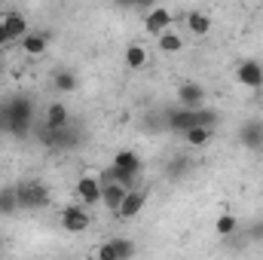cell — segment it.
<instances>
[{
	"label": "cell",
	"mask_w": 263,
	"mask_h": 260,
	"mask_svg": "<svg viewBox=\"0 0 263 260\" xmlns=\"http://www.w3.org/2000/svg\"><path fill=\"white\" fill-rule=\"evenodd\" d=\"M0 123H3V129H9L12 135H28L31 129V104L28 101H22V98H15V101H9V107H6V114L0 117Z\"/></svg>",
	"instance_id": "1"
},
{
	"label": "cell",
	"mask_w": 263,
	"mask_h": 260,
	"mask_svg": "<svg viewBox=\"0 0 263 260\" xmlns=\"http://www.w3.org/2000/svg\"><path fill=\"white\" fill-rule=\"evenodd\" d=\"M15 193H18V208H43V205H49V190L40 181L18 184Z\"/></svg>",
	"instance_id": "2"
},
{
	"label": "cell",
	"mask_w": 263,
	"mask_h": 260,
	"mask_svg": "<svg viewBox=\"0 0 263 260\" xmlns=\"http://www.w3.org/2000/svg\"><path fill=\"white\" fill-rule=\"evenodd\" d=\"M89 211L83 208V205H67L65 211H62V227H65L67 233H86L89 230Z\"/></svg>",
	"instance_id": "3"
},
{
	"label": "cell",
	"mask_w": 263,
	"mask_h": 260,
	"mask_svg": "<svg viewBox=\"0 0 263 260\" xmlns=\"http://www.w3.org/2000/svg\"><path fill=\"white\" fill-rule=\"evenodd\" d=\"M236 80H239L242 86H248V89H260L263 86V65L254 62V59L242 62V65L236 67Z\"/></svg>",
	"instance_id": "4"
},
{
	"label": "cell",
	"mask_w": 263,
	"mask_h": 260,
	"mask_svg": "<svg viewBox=\"0 0 263 260\" xmlns=\"http://www.w3.org/2000/svg\"><path fill=\"white\" fill-rule=\"evenodd\" d=\"M67 123H70V114H67V107L62 104V101H52V104L46 107L43 129H49V132H65Z\"/></svg>",
	"instance_id": "5"
},
{
	"label": "cell",
	"mask_w": 263,
	"mask_h": 260,
	"mask_svg": "<svg viewBox=\"0 0 263 260\" xmlns=\"http://www.w3.org/2000/svg\"><path fill=\"white\" fill-rule=\"evenodd\" d=\"M178 98H181V110H199L205 101V89L199 83H181Z\"/></svg>",
	"instance_id": "6"
},
{
	"label": "cell",
	"mask_w": 263,
	"mask_h": 260,
	"mask_svg": "<svg viewBox=\"0 0 263 260\" xmlns=\"http://www.w3.org/2000/svg\"><path fill=\"white\" fill-rule=\"evenodd\" d=\"M147 205V190H129L126 199H123V205H120V211H117V217H123V220H132V217H138L141 214V208Z\"/></svg>",
	"instance_id": "7"
},
{
	"label": "cell",
	"mask_w": 263,
	"mask_h": 260,
	"mask_svg": "<svg viewBox=\"0 0 263 260\" xmlns=\"http://www.w3.org/2000/svg\"><path fill=\"white\" fill-rule=\"evenodd\" d=\"M0 18H3V28H6V34H9V43H12V40H25V37H28V18H25L22 12L9 9V12H3Z\"/></svg>",
	"instance_id": "8"
},
{
	"label": "cell",
	"mask_w": 263,
	"mask_h": 260,
	"mask_svg": "<svg viewBox=\"0 0 263 260\" xmlns=\"http://www.w3.org/2000/svg\"><path fill=\"white\" fill-rule=\"evenodd\" d=\"M144 25H147V31L150 34H165L168 28H172V9H165V6H156V9H150L147 12V18H144Z\"/></svg>",
	"instance_id": "9"
},
{
	"label": "cell",
	"mask_w": 263,
	"mask_h": 260,
	"mask_svg": "<svg viewBox=\"0 0 263 260\" xmlns=\"http://www.w3.org/2000/svg\"><path fill=\"white\" fill-rule=\"evenodd\" d=\"M77 196L83 199V205H98V202H101V184H98V178L83 175V178L77 181Z\"/></svg>",
	"instance_id": "10"
},
{
	"label": "cell",
	"mask_w": 263,
	"mask_h": 260,
	"mask_svg": "<svg viewBox=\"0 0 263 260\" xmlns=\"http://www.w3.org/2000/svg\"><path fill=\"white\" fill-rule=\"evenodd\" d=\"M110 165L120 169V172H126V175H141V156L135 150H120Z\"/></svg>",
	"instance_id": "11"
},
{
	"label": "cell",
	"mask_w": 263,
	"mask_h": 260,
	"mask_svg": "<svg viewBox=\"0 0 263 260\" xmlns=\"http://www.w3.org/2000/svg\"><path fill=\"white\" fill-rule=\"evenodd\" d=\"M126 187H120V184H107V187H101V202L107 205V211H120V205H123V199H126Z\"/></svg>",
	"instance_id": "12"
},
{
	"label": "cell",
	"mask_w": 263,
	"mask_h": 260,
	"mask_svg": "<svg viewBox=\"0 0 263 260\" xmlns=\"http://www.w3.org/2000/svg\"><path fill=\"white\" fill-rule=\"evenodd\" d=\"M156 49H159V52H165V55H178V52L184 49V37H181V34H175V31H165V34H159V37H156Z\"/></svg>",
	"instance_id": "13"
},
{
	"label": "cell",
	"mask_w": 263,
	"mask_h": 260,
	"mask_svg": "<svg viewBox=\"0 0 263 260\" xmlns=\"http://www.w3.org/2000/svg\"><path fill=\"white\" fill-rule=\"evenodd\" d=\"M22 52H25V55H34V59H37V55H43V52H46V37H43V34H31V31H28V37L22 40Z\"/></svg>",
	"instance_id": "14"
},
{
	"label": "cell",
	"mask_w": 263,
	"mask_h": 260,
	"mask_svg": "<svg viewBox=\"0 0 263 260\" xmlns=\"http://www.w3.org/2000/svg\"><path fill=\"white\" fill-rule=\"evenodd\" d=\"M187 28H190L193 34H199V37H202V34H208V31H211V18H208L205 12L193 9V12L187 15Z\"/></svg>",
	"instance_id": "15"
},
{
	"label": "cell",
	"mask_w": 263,
	"mask_h": 260,
	"mask_svg": "<svg viewBox=\"0 0 263 260\" xmlns=\"http://www.w3.org/2000/svg\"><path fill=\"white\" fill-rule=\"evenodd\" d=\"M126 65H129L132 70H138V67L147 65V49H144L141 43H132L129 49H126Z\"/></svg>",
	"instance_id": "16"
},
{
	"label": "cell",
	"mask_w": 263,
	"mask_h": 260,
	"mask_svg": "<svg viewBox=\"0 0 263 260\" xmlns=\"http://www.w3.org/2000/svg\"><path fill=\"white\" fill-rule=\"evenodd\" d=\"M12 211H18V193H15V187H3L0 190V214H12Z\"/></svg>",
	"instance_id": "17"
},
{
	"label": "cell",
	"mask_w": 263,
	"mask_h": 260,
	"mask_svg": "<svg viewBox=\"0 0 263 260\" xmlns=\"http://www.w3.org/2000/svg\"><path fill=\"white\" fill-rule=\"evenodd\" d=\"M184 141H187L190 147H205V144L211 141V129H205V126H196V129L184 132Z\"/></svg>",
	"instance_id": "18"
},
{
	"label": "cell",
	"mask_w": 263,
	"mask_h": 260,
	"mask_svg": "<svg viewBox=\"0 0 263 260\" xmlns=\"http://www.w3.org/2000/svg\"><path fill=\"white\" fill-rule=\"evenodd\" d=\"M110 245H114V251H117V257L120 260H132V254H135L132 239H110Z\"/></svg>",
	"instance_id": "19"
},
{
	"label": "cell",
	"mask_w": 263,
	"mask_h": 260,
	"mask_svg": "<svg viewBox=\"0 0 263 260\" xmlns=\"http://www.w3.org/2000/svg\"><path fill=\"white\" fill-rule=\"evenodd\" d=\"M236 227H239V220H236L233 214H220V217H217V224H214V230H217L220 236H230V233H236Z\"/></svg>",
	"instance_id": "20"
},
{
	"label": "cell",
	"mask_w": 263,
	"mask_h": 260,
	"mask_svg": "<svg viewBox=\"0 0 263 260\" xmlns=\"http://www.w3.org/2000/svg\"><path fill=\"white\" fill-rule=\"evenodd\" d=\"M55 89H59V92H73V89H77V77L67 73V70L55 73Z\"/></svg>",
	"instance_id": "21"
},
{
	"label": "cell",
	"mask_w": 263,
	"mask_h": 260,
	"mask_svg": "<svg viewBox=\"0 0 263 260\" xmlns=\"http://www.w3.org/2000/svg\"><path fill=\"white\" fill-rule=\"evenodd\" d=\"M95 260H120V257H117L114 245H110V242H104V245L98 248V254H95Z\"/></svg>",
	"instance_id": "22"
},
{
	"label": "cell",
	"mask_w": 263,
	"mask_h": 260,
	"mask_svg": "<svg viewBox=\"0 0 263 260\" xmlns=\"http://www.w3.org/2000/svg\"><path fill=\"white\" fill-rule=\"evenodd\" d=\"M3 46H9V34H6V28H3V18H0V49Z\"/></svg>",
	"instance_id": "23"
},
{
	"label": "cell",
	"mask_w": 263,
	"mask_h": 260,
	"mask_svg": "<svg viewBox=\"0 0 263 260\" xmlns=\"http://www.w3.org/2000/svg\"><path fill=\"white\" fill-rule=\"evenodd\" d=\"M257 126H260V132H263V117H260V123H257Z\"/></svg>",
	"instance_id": "24"
},
{
	"label": "cell",
	"mask_w": 263,
	"mask_h": 260,
	"mask_svg": "<svg viewBox=\"0 0 263 260\" xmlns=\"http://www.w3.org/2000/svg\"><path fill=\"white\" fill-rule=\"evenodd\" d=\"M0 132H3V123H0Z\"/></svg>",
	"instance_id": "25"
}]
</instances>
